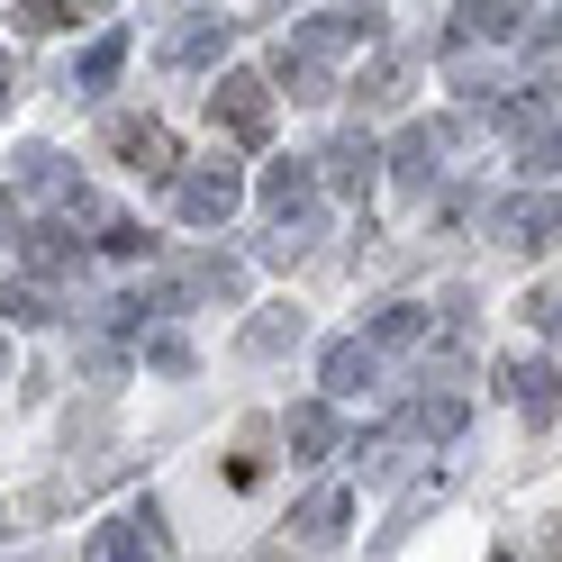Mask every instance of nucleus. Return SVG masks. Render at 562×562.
I'll use <instances>...</instances> for the list:
<instances>
[{"mask_svg": "<svg viewBox=\"0 0 562 562\" xmlns=\"http://www.w3.org/2000/svg\"><path fill=\"white\" fill-rule=\"evenodd\" d=\"M490 236L508 245V255H553V236H562V191H517L490 209Z\"/></svg>", "mask_w": 562, "mask_h": 562, "instance_id": "1", "label": "nucleus"}, {"mask_svg": "<svg viewBox=\"0 0 562 562\" xmlns=\"http://www.w3.org/2000/svg\"><path fill=\"white\" fill-rule=\"evenodd\" d=\"M172 209H182V227H227L245 209V172L236 164H191L182 182H172Z\"/></svg>", "mask_w": 562, "mask_h": 562, "instance_id": "2", "label": "nucleus"}, {"mask_svg": "<svg viewBox=\"0 0 562 562\" xmlns=\"http://www.w3.org/2000/svg\"><path fill=\"white\" fill-rule=\"evenodd\" d=\"M209 119H218L236 146H263V136H272V82H263V74H218Z\"/></svg>", "mask_w": 562, "mask_h": 562, "instance_id": "3", "label": "nucleus"}, {"mask_svg": "<svg viewBox=\"0 0 562 562\" xmlns=\"http://www.w3.org/2000/svg\"><path fill=\"white\" fill-rule=\"evenodd\" d=\"M110 155L127 164V172H146V182H182V146H172V127L164 119H110Z\"/></svg>", "mask_w": 562, "mask_h": 562, "instance_id": "4", "label": "nucleus"}, {"mask_svg": "<svg viewBox=\"0 0 562 562\" xmlns=\"http://www.w3.org/2000/svg\"><path fill=\"white\" fill-rule=\"evenodd\" d=\"M308 209H318V164H272L263 172V218H272V236H308Z\"/></svg>", "mask_w": 562, "mask_h": 562, "instance_id": "5", "label": "nucleus"}, {"mask_svg": "<svg viewBox=\"0 0 562 562\" xmlns=\"http://www.w3.org/2000/svg\"><path fill=\"white\" fill-rule=\"evenodd\" d=\"M91 562H164V508H127L110 526H91Z\"/></svg>", "mask_w": 562, "mask_h": 562, "instance_id": "6", "label": "nucleus"}, {"mask_svg": "<svg viewBox=\"0 0 562 562\" xmlns=\"http://www.w3.org/2000/svg\"><path fill=\"white\" fill-rule=\"evenodd\" d=\"M490 381H499V400H508L517 417H536V427H553V417H562V372H553V363L517 355V363H499Z\"/></svg>", "mask_w": 562, "mask_h": 562, "instance_id": "7", "label": "nucleus"}, {"mask_svg": "<svg viewBox=\"0 0 562 562\" xmlns=\"http://www.w3.org/2000/svg\"><path fill=\"white\" fill-rule=\"evenodd\" d=\"M481 110H490L499 136H517V155H526V146H544V136H553V82H517L499 100H481Z\"/></svg>", "mask_w": 562, "mask_h": 562, "instance_id": "8", "label": "nucleus"}, {"mask_svg": "<svg viewBox=\"0 0 562 562\" xmlns=\"http://www.w3.org/2000/svg\"><path fill=\"white\" fill-rule=\"evenodd\" d=\"M19 263H27V281H37V291H55L64 272H82V236L64 227V218H46V227H19Z\"/></svg>", "mask_w": 562, "mask_h": 562, "instance_id": "9", "label": "nucleus"}, {"mask_svg": "<svg viewBox=\"0 0 562 562\" xmlns=\"http://www.w3.org/2000/svg\"><path fill=\"white\" fill-rule=\"evenodd\" d=\"M227 46H236V19H218V10H191V19L164 37V64H172V74H200V64H218Z\"/></svg>", "mask_w": 562, "mask_h": 562, "instance_id": "10", "label": "nucleus"}, {"mask_svg": "<svg viewBox=\"0 0 562 562\" xmlns=\"http://www.w3.org/2000/svg\"><path fill=\"white\" fill-rule=\"evenodd\" d=\"M318 182H336L345 200H363V191L381 182V146H372V136H363V127H345V136H336V146L318 155Z\"/></svg>", "mask_w": 562, "mask_h": 562, "instance_id": "11", "label": "nucleus"}, {"mask_svg": "<svg viewBox=\"0 0 562 562\" xmlns=\"http://www.w3.org/2000/svg\"><path fill=\"white\" fill-rule=\"evenodd\" d=\"M318 381H327V408H336V400H363L372 381H381V355H372L363 336H336L327 355H318Z\"/></svg>", "mask_w": 562, "mask_h": 562, "instance_id": "12", "label": "nucleus"}, {"mask_svg": "<svg viewBox=\"0 0 562 562\" xmlns=\"http://www.w3.org/2000/svg\"><path fill=\"white\" fill-rule=\"evenodd\" d=\"M281 436H291V463H327V453H345V427H336V408H327V400H300Z\"/></svg>", "mask_w": 562, "mask_h": 562, "instance_id": "13", "label": "nucleus"}, {"mask_svg": "<svg viewBox=\"0 0 562 562\" xmlns=\"http://www.w3.org/2000/svg\"><path fill=\"white\" fill-rule=\"evenodd\" d=\"M453 427H463V391H453V381H427L391 436H427V445H436V436H453Z\"/></svg>", "mask_w": 562, "mask_h": 562, "instance_id": "14", "label": "nucleus"}, {"mask_svg": "<svg viewBox=\"0 0 562 562\" xmlns=\"http://www.w3.org/2000/svg\"><path fill=\"white\" fill-rule=\"evenodd\" d=\"M372 37H381V10H318V19L300 27V46H308V55H336V46H372Z\"/></svg>", "mask_w": 562, "mask_h": 562, "instance_id": "15", "label": "nucleus"}, {"mask_svg": "<svg viewBox=\"0 0 562 562\" xmlns=\"http://www.w3.org/2000/svg\"><path fill=\"white\" fill-rule=\"evenodd\" d=\"M272 82L291 91V100H327V91H336V74H327V55H308L300 37H281V46H272Z\"/></svg>", "mask_w": 562, "mask_h": 562, "instance_id": "16", "label": "nucleus"}, {"mask_svg": "<svg viewBox=\"0 0 562 562\" xmlns=\"http://www.w3.org/2000/svg\"><path fill=\"white\" fill-rule=\"evenodd\" d=\"M345 517H355V490H336V481H327V490H308V499L291 508L300 544H336V536H345Z\"/></svg>", "mask_w": 562, "mask_h": 562, "instance_id": "17", "label": "nucleus"}, {"mask_svg": "<svg viewBox=\"0 0 562 562\" xmlns=\"http://www.w3.org/2000/svg\"><path fill=\"white\" fill-rule=\"evenodd\" d=\"M445 146H453V127H427V119H417V127H400V146L381 155V164H391L400 182H436V155H445Z\"/></svg>", "mask_w": 562, "mask_h": 562, "instance_id": "18", "label": "nucleus"}, {"mask_svg": "<svg viewBox=\"0 0 562 562\" xmlns=\"http://www.w3.org/2000/svg\"><path fill=\"white\" fill-rule=\"evenodd\" d=\"M436 336V308H417V300H391V308H372V355H391V345H427Z\"/></svg>", "mask_w": 562, "mask_h": 562, "instance_id": "19", "label": "nucleus"}, {"mask_svg": "<svg viewBox=\"0 0 562 562\" xmlns=\"http://www.w3.org/2000/svg\"><path fill=\"white\" fill-rule=\"evenodd\" d=\"M517 19H526V10L472 0V10H453V37H445V46H499V37H517Z\"/></svg>", "mask_w": 562, "mask_h": 562, "instance_id": "20", "label": "nucleus"}, {"mask_svg": "<svg viewBox=\"0 0 562 562\" xmlns=\"http://www.w3.org/2000/svg\"><path fill=\"white\" fill-rule=\"evenodd\" d=\"M300 308L291 300H281V308H255V318H245V355H291V345H300Z\"/></svg>", "mask_w": 562, "mask_h": 562, "instance_id": "21", "label": "nucleus"}, {"mask_svg": "<svg viewBox=\"0 0 562 562\" xmlns=\"http://www.w3.org/2000/svg\"><path fill=\"white\" fill-rule=\"evenodd\" d=\"M119 64H127V27H100V37L82 46V74H74V82H82V91H110Z\"/></svg>", "mask_w": 562, "mask_h": 562, "instance_id": "22", "label": "nucleus"}, {"mask_svg": "<svg viewBox=\"0 0 562 562\" xmlns=\"http://www.w3.org/2000/svg\"><path fill=\"white\" fill-rule=\"evenodd\" d=\"M55 318V291H37V281H0V327H46Z\"/></svg>", "mask_w": 562, "mask_h": 562, "instance_id": "23", "label": "nucleus"}, {"mask_svg": "<svg viewBox=\"0 0 562 562\" xmlns=\"http://www.w3.org/2000/svg\"><path fill=\"white\" fill-rule=\"evenodd\" d=\"M445 499V472H427L417 490H400V508H391V526H381V544H400V536H417V517H427Z\"/></svg>", "mask_w": 562, "mask_h": 562, "instance_id": "24", "label": "nucleus"}, {"mask_svg": "<svg viewBox=\"0 0 562 562\" xmlns=\"http://www.w3.org/2000/svg\"><path fill=\"white\" fill-rule=\"evenodd\" d=\"M19 27H27V37H55V27H74L82 10H74V0H19V10H10Z\"/></svg>", "mask_w": 562, "mask_h": 562, "instance_id": "25", "label": "nucleus"}, {"mask_svg": "<svg viewBox=\"0 0 562 562\" xmlns=\"http://www.w3.org/2000/svg\"><path fill=\"white\" fill-rule=\"evenodd\" d=\"M146 363H155V372H191L200 355H191V345L172 336V327H146Z\"/></svg>", "mask_w": 562, "mask_h": 562, "instance_id": "26", "label": "nucleus"}, {"mask_svg": "<svg viewBox=\"0 0 562 562\" xmlns=\"http://www.w3.org/2000/svg\"><path fill=\"white\" fill-rule=\"evenodd\" d=\"M400 82H408V64H400V55H381V64H372V74H363L355 91H363V100H400Z\"/></svg>", "mask_w": 562, "mask_h": 562, "instance_id": "27", "label": "nucleus"}, {"mask_svg": "<svg viewBox=\"0 0 562 562\" xmlns=\"http://www.w3.org/2000/svg\"><path fill=\"white\" fill-rule=\"evenodd\" d=\"M19 236V191H0V245Z\"/></svg>", "mask_w": 562, "mask_h": 562, "instance_id": "28", "label": "nucleus"}, {"mask_svg": "<svg viewBox=\"0 0 562 562\" xmlns=\"http://www.w3.org/2000/svg\"><path fill=\"white\" fill-rule=\"evenodd\" d=\"M255 562H291V544H272V553H255Z\"/></svg>", "mask_w": 562, "mask_h": 562, "instance_id": "29", "label": "nucleus"}, {"mask_svg": "<svg viewBox=\"0 0 562 562\" xmlns=\"http://www.w3.org/2000/svg\"><path fill=\"white\" fill-rule=\"evenodd\" d=\"M0 381H10V345H0Z\"/></svg>", "mask_w": 562, "mask_h": 562, "instance_id": "30", "label": "nucleus"}, {"mask_svg": "<svg viewBox=\"0 0 562 562\" xmlns=\"http://www.w3.org/2000/svg\"><path fill=\"white\" fill-rule=\"evenodd\" d=\"M553 46H562V10H553Z\"/></svg>", "mask_w": 562, "mask_h": 562, "instance_id": "31", "label": "nucleus"}, {"mask_svg": "<svg viewBox=\"0 0 562 562\" xmlns=\"http://www.w3.org/2000/svg\"><path fill=\"white\" fill-rule=\"evenodd\" d=\"M553 562H562V526H553Z\"/></svg>", "mask_w": 562, "mask_h": 562, "instance_id": "32", "label": "nucleus"}, {"mask_svg": "<svg viewBox=\"0 0 562 562\" xmlns=\"http://www.w3.org/2000/svg\"><path fill=\"white\" fill-rule=\"evenodd\" d=\"M490 562H517V553H490Z\"/></svg>", "mask_w": 562, "mask_h": 562, "instance_id": "33", "label": "nucleus"}, {"mask_svg": "<svg viewBox=\"0 0 562 562\" xmlns=\"http://www.w3.org/2000/svg\"><path fill=\"white\" fill-rule=\"evenodd\" d=\"M0 82H10V64H0Z\"/></svg>", "mask_w": 562, "mask_h": 562, "instance_id": "34", "label": "nucleus"}]
</instances>
